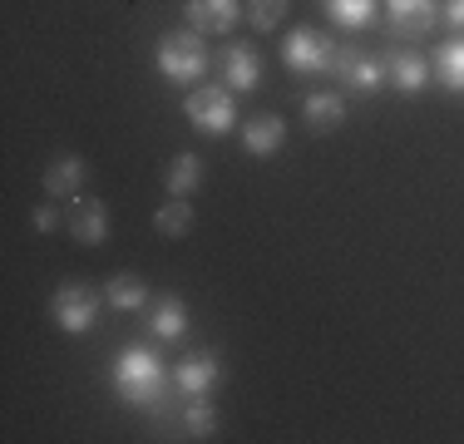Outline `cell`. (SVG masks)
<instances>
[{"label":"cell","mask_w":464,"mask_h":444,"mask_svg":"<svg viewBox=\"0 0 464 444\" xmlns=\"http://www.w3.org/2000/svg\"><path fill=\"white\" fill-rule=\"evenodd\" d=\"M326 15L336 20L341 30H366L375 15H381V0H326Z\"/></svg>","instance_id":"e0dca14e"},{"label":"cell","mask_w":464,"mask_h":444,"mask_svg":"<svg viewBox=\"0 0 464 444\" xmlns=\"http://www.w3.org/2000/svg\"><path fill=\"white\" fill-rule=\"evenodd\" d=\"M385 20H391L395 40H415V35H430V30H435L440 5L435 0H385Z\"/></svg>","instance_id":"52a82bcc"},{"label":"cell","mask_w":464,"mask_h":444,"mask_svg":"<svg viewBox=\"0 0 464 444\" xmlns=\"http://www.w3.org/2000/svg\"><path fill=\"white\" fill-rule=\"evenodd\" d=\"M99 302H104V296L90 292V286H60L54 302H50V316H54L60 331L84 336V331H94V321H99Z\"/></svg>","instance_id":"5b68a950"},{"label":"cell","mask_w":464,"mask_h":444,"mask_svg":"<svg viewBox=\"0 0 464 444\" xmlns=\"http://www.w3.org/2000/svg\"><path fill=\"white\" fill-rule=\"evenodd\" d=\"M70 237H80L84 247H99L109 237V213L99 198H74L70 203Z\"/></svg>","instance_id":"4fadbf2b"},{"label":"cell","mask_w":464,"mask_h":444,"mask_svg":"<svg viewBox=\"0 0 464 444\" xmlns=\"http://www.w3.org/2000/svg\"><path fill=\"white\" fill-rule=\"evenodd\" d=\"M163 361L149 346H129L114 361V391L129 400V405H159L163 400Z\"/></svg>","instance_id":"6da1fadb"},{"label":"cell","mask_w":464,"mask_h":444,"mask_svg":"<svg viewBox=\"0 0 464 444\" xmlns=\"http://www.w3.org/2000/svg\"><path fill=\"white\" fill-rule=\"evenodd\" d=\"M173 381H179V391L188 400H198V395H208L218 381H223V361H218L213 351H203V355H188V361L173 371Z\"/></svg>","instance_id":"30bf717a"},{"label":"cell","mask_w":464,"mask_h":444,"mask_svg":"<svg viewBox=\"0 0 464 444\" xmlns=\"http://www.w3.org/2000/svg\"><path fill=\"white\" fill-rule=\"evenodd\" d=\"M35 227H40V232H54V227H60V213H54L50 203H45V208H35Z\"/></svg>","instance_id":"cb8c5ba5"},{"label":"cell","mask_w":464,"mask_h":444,"mask_svg":"<svg viewBox=\"0 0 464 444\" xmlns=\"http://www.w3.org/2000/svg\"><path fill=\"white\" fill-rule=\"evenodd\" d=\"M336 40L322 35V30H292V35L282 40V60L292 74H331L336 70Z\"/></svg>","instance_id":"3957f363"},{"label":"cell","mask_w":464,"mask_h":444,"mask_svg":"<svg viewBox=\"0 0 464 444\" xmlns=\"http://www.w3.org/2000/svg\"><path fill=\"white\" fill-rule=\"evenodd\" d=\"M198 183H203V159L198 153H179L169 169V198H193Z\"/></svg>","instance_id":"ffe728a7"},{"label":"cell","mask_w":464,"mask_h":444,"mask_svg":"<svg viewBox=\"0 0 464 444\" xmlns=\"http://www.w3.org/2000/svg\"><path fill=\"white\" fill-rule=\"evenodd\" d=\"M183 430H188V439H213L218 415H213V405H208V395L188 400V410H183Z\"/></svg>","instance_id":"7402d4cb"},{"label":"cell","mask_w":464,"mask_h":444,"mask_svg":"<svg viewBox=\"0 0 464 444\" xmlns=\"http://www.w3.org/2000/svg\"><path fill=\"white\" fill-rule=\"evenodd\" d=\"M286 15V0H247V20L252 30H277Z\"/></svg>","instance_id":"603a6c76"},{"label":"cell","mask_w":464,"mask_h":444,"mask_svg":"<svg viewBox=\"0 0 464 444\" xmlns=\"http://www.w3.org/2000/svg\"><path fill=\"white\" fill-rule=\"evenodd\" d=\"M445 20L455 30H464V0H445Z\"/></svg>","instance_id":"d4e9b609"},{"label":"cell","mask_w":464,"mask_h":444,"mask_svg":"<svg viewBox=\"0 0 464 444\" xmlns=\"http://www.w3.org/2000/svg\"><path fill=\"white\" fill-rule=\"evenodd\" d=\"M153 227H159L163 237H183V232L193 227V203H188V198H169V203L159 208V217H153Z\"/></svg>","instance_id":"44dd1931"},{"label":"cell","mask_w":464,"mask_h":444,"mask_svg":"<svg viewBox=\"0 0 464 444\" xmlns=\"http://www.w3.org/2000/svg\"><path fill=\"white\" fill-rule=\"evenodd\" d=\"M331 74L346 80L351 94H375V89L385 84V60H381V54H366V50H341Z\"/></svg>","instance_id":"8992f818"},{"label":"cell","mask_w":464,"mask_h":444,"mask_svg":"<svg viewBox=\"0 0 464 444\" xmlns=\"http://www.w3.org/2000/svg\"><path fill=\"white\" fill-rule=\"evenodd\" d=\"M45 193L60 198V203H74V198H84V159H74V153H60V159L50 163V173H45Z\"/></svg>","instance_id":"9a60e30c"},{"label":"cell","mask_w":464,"mask_h":444,"mask_svg":"<svg viewBox=\"0 0 464 444\" xmlns=\"http://www.w3.org/2000/svg\"><path fill=\"white\" fill-rule=\"evenodd\" d=\"M282 143H286V124L277 114H257V119L242 124V149H247L252 159H272Z\"/></svg>","instance_id":"5bb4252c"},{"label":"cell","mask_w":464,"mask_h":444,"mask_svg":"<svg viewBox=\"0 0 464 444\" xmlns=\"http://www.w3.org/2000/svg\"><path fill=\"white\" fill-rule=\"evenodd\" d=\"M435 74L445 80L450 94H464V35L459 40H445L435 50Z\"/></svg>","instance_id":"d6986e66"},{"label":"cell","mask_w":464,"mask_h":444,"mask_svg":"<svg viewBox=\"0 0 464 444\" xmlns=\"http://www.w3.org/2000/svg\"><path fill=\"white\" fill-rule=\"evenodd\" d=\"M302 119L316 133H331L346 124V94L341 89H316V94H302Z\"/></svg>","instance_id":"8fae6325"},{"label":"cell","mask_w":464,"mask_h":444,"mask_svg":"<svg viewBox=\"0 0 464 444\" xmlns=\"http://www.w3.org/2000/svg\"><path fill=\"white\" fill-rule=\"evenodd\" d=\"M149 331L159 341H183L188 336V306H183V296H159V302L149 306Z\"/></svg>","instance_id":"2e32d148"},{"label":"cell","mask_w":464,"mask_h":444,"mask_svg":"<svg viewBox=\"0 0 464 444\" xmlns=\"http://www.w3.org/2000/svg\"><path fill=\"white\" fill-rule=\"evenodd\" d=\"M242 15V0H183V20L198 35H227Z\"/></svg>","instance_id":"ba28073f"},{"label":"cell","mask_w":464,"mask_h":444,"mask_svg":"<svg viewBox=\"0 0 464 444\" xmlns=\"http://www.w3.org/2000/svg\"><path fill=\"white\" fill-rule=\"evenodd\" d=\"M183 114L188 124L208 139H223V133L237 124V104H232V89L227 84H198L193 94L183 99Z\"/></svg>","instance_id":"7a4b0ae2"},{"label":"cell","mask_w":464,"mask_h":444,"mask_svg":"<svg viewBox=\"0 0 464 444\" xmlns=\"http://www.w3.org/2000/svg\"><path fill=\"white\" fill-rule=\"evenodd\" d=\"M385 84H395L401 94H425V84H430L425 54H411V50L385 54Z\"/></svg>","instance_id":"7c38bea8"},{"label":"cell","mask_w":464,"mask_h":444,"mask_svg":"<svg viewBox=\"0 0 464 444\" xmlns=\"http://www.w3.org/2000/svg\"><path fill=\"white\" fill-rule=\"evenodd\" d=\"M104 302L114 311H149V286H143L139 276H109Z\"/></svg>","instance_id":"ac0fdd59"},{"label":"cell","mask_w":464,"mask_h":444,"mask_svg":"<svg viewBox=\"0 0 464 444\" xmlns=\"http://www.w3.org/2000/svg\"><path fill=\"white\" fill-rule=\"evenodd\" d=\"M218 70H223V80L232 94H252V89L262 84V60L252 44H227L223 60H218Z\"/></svg>","instance_id":"9c48e42d"},{"label":"cell","mask_w":464,"mask_h":444,"mask_svg":"<svg viewBox=\"0 0 464 444\" xmlns=\"http://www.w3.org/2000/svg\"><path fill=\"white\" fill-rule=\"evenodd\" d=\"M203 70H208V50H203V40H198V30L159 40V74L163 80L193 84V80H203Z\"/></svg>","instance_id":"277c9868"}]
</instances>
